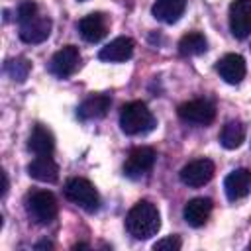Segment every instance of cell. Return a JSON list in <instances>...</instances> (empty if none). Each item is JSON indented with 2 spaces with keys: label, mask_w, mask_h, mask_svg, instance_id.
<instances>
[{
  "label": "cell",
  "mask_w": 251,
  "mask_h": 251,
  "mask_svg": "<svg viewBox=\"0 0 251 251\" xmlns=\"http://www.w3.org/2000/svg\"><path fill=\"white\" fill-rule=\"evenodd\" d=\"M126 227L135 239H149L161 227V216L155 204L139 200L126 216Z\"/></svg>",
  "instance_id": "1"
},
{
  "label": "cell",
  "mask_w": 251,
  "mask_h": 251,
  "mask_svg": "<svg viewBox=\"0 0 251 251\" xmlns=\"http://www.w3.org/2000/svg\"><path fill=\"white\" fill-rule=\"evenodd\" d=\"M120 127L126 135H143L155 127V116L143 102H129L120 110Z\"/></svg>",
  "instance_id": "2"
},
{
  "label": "cell",
  "mask_w": 251,
  "mask_h": 251,
  "mask_svg": "<svg viewBox=\"0 0 251 251\" xmlns=\"http://www.w3.org/2000/svg\"><path fill=\"white\" fill-rule=\"evenodd\" d=\"M25 210L35 224H49L57 218L59 204H57V198L53 196V192L35 190L33 194H29V198L25 202Z\"/></svg>",
  "instance_id": "3"
},
{
  "label": "cell",
  "mask_w": 251,
  "mask_h": 251,
  "mask_svg": "<svg viewBox=\"0 0 251 251\" xmlns=\"http://www.w3.org/2000/svg\"><path fill=\"white\" fill-rule=\"evenodd\" d=\"M65 196L75 202L76 206L84 208L86 212H96L100 206V196L94 188V184L86 178H71L65 184Z\"/></svg>",
  "instance_id": "4"
},
{
  "label": "cell",
  "mask_w": 251,
  "mask_h": 251,
  "mask_svg": "<svg viewBox=\"0 0 251 251\" xmlns=\"http://www.w3.org/2000/svg\"><path fill=\"white\" fill-rule=\"evenodd\" d=\"M178 118L186 124H196V126H208L216 118V108L208 100H188L182 102L176 110Z\"/></svg>",
  "instance_id": "5"
},
{
  "label": "cell",
  "mask_w": 251,
  "mask_h": 251,
  "mask_svg": "<svg viewBox=\"0 0 251 251\" xmlns=\"http://www.w3.org/2000/svg\"><path fill=\"white\" fill-rule=\"evenodd\" d=\"M155 151L151 147H135L129 151L126 163H124V175L129 178H141L145 173H149L155 165Z\"/></svg>",
  "instance_id": "6"
},
{
  "label": "cell",
  "mask_w": 251,
  "mask_h": 251,
  "mask_svg": "<svg viewBox=\"0 0 251 251\" xmlns=\"http://www.w3.org/2000/svg\"><path fill=\"white\" fill-rule=\"evenodd\" d=\"M214 173H216V167L210 159H194L180 169V180L186 186L198 188V186H204L206 182H210Z\"/></svg>",
  "instance_id": "7"
},
{
  "label": "cell",
  "mask_w": 251,
  "mask_h": 251,
  "mask_svg": "<svg viewBox=\"0 0 251 251\" xmlns=\"http://www.w3.org/2000/svg\"><path fill=\"white\" fill-rule=\"evenodd\" d=\"M80 65V53L78 47L75 45H65L63 49H59L51 61H49V73L59 76V78H67L71 76Z\"/></svg>",
  "instance_id": "8"
},
{
  "label": "cell",
  "mask_w": 251,
  "mask_h": 251,
  "mask_svg": "<svg viewBox=\"0 0 251 251\" xmlns=\"http://www.w3.org/2000/svg\"><path fill=\"white\" fill-rule=\"evenodd\" d=\"M229 29L237 39L251 35V0H233L229 4Z\"/></svg>",
  "instance_id": "9"
},
{
  "label": "cell",
  "mask_w": 251,
  "mask_h": 251,
  "mask_svg": "<svg viewBox=\"0 0 251 251\" xmlns=\"http://www.w3.org/2000/svg\"><path fill=\"white\" fill-rule=\"evenodd\" d=\"M51 20L47 16H41V14H35L31 20L20 24V39L24 43H29V45H35V43H41L49 37L51 33Z\"/></svg>",
  "instance_id": "10"
},
{
  "label": "cell",
  "mask_w": 251,
  "mask_h": 251,
  "mask_svg": "<svg viewBox=\"0 0 251 251\" xmlns=\"http://www.w3.org/2000/svg\"><path fill=\"white\" fill-rule=\"evenodd\" d=\"M216 71L227 84H239L245 76V71H247L245 69V59L237 53H227L218 61Z\"/></svg>",
  "instance_id": "11"
},
{
  "label": "cell",
  "mask_w": 251,
  "mask_h": 251,
  "mask_svg": "<svg viewBox=\"0 0 251 251\" xmlns=\"http://www.w3.org/2000/svg\"><path fill=\"white\" fill-rule=\"evenodd\" d=\"M224 190L229 200H241L251 190V171L247 169H235L231 171L224 180Z\"/></svg>",
  "instance_id": "12"
},
{
  "label": "cell",
  "mask_w": 251,
  "mask_h": 251,
  "mask_svg": "<svg viewBox=\"0 0 251 251\" xmlns=\"http://www.w3.org/2000/svg\"><path fill=\"white\" fill-rule=\"evenodd\" d=\"M212 208H214V204H212L210 198L198 196V198H192V200L186 202V206L182 210V216H184L188 226L200 227V226H204L208 222V218L212 214Z\"/></svg>",
  "instance_id": "13"
},
{
  "label": "cell",
  "mask_w": 251,
  "mask_h": 251,
  "mask_svg": "<svg viewBox=\"0 0 251 251\" xmlns=\"http://www.w3.org/2000/svg\"><path fill=\"white\" fill-rule=\"evenodd\" d=\"M133 39L131 37H116L114 41H110L108 45H104L98 53V59L108 61V63H120V61H127L133 55Z\"/></svg>",
  "instance_id": "14"
},
{
  "label": "cell",
  "mask_w": 251,
  "mask_h": 251,
  "mask_svg": "<svg viewBox=\"0 0 251 251\" xmlns=\"http://www.w3.org/2000/svg\"><path fill=\"white\" fill-rule=\"evenodd\" d=\"M78 31H80L82 39H86L88 43H98L108 33L106 18L102 14H98V12L96 14H88L78 22Z\"/></svg>",
  "instance_id": "15"
},
{
  "label": "cell",
  "mask_w": 251,
  "mask_h": 251,
  "mask_svg": "<svg viewBox=\"0 0 251 251\" xmlns=\"http://www.w3.org/2000/svg\"><path fill=\"white\" fill-rule=\"evenodd\" d=\"M27 175L39 182H57L59 178V167L51 159V155H37L27 165Z\"/></svg>",
  "instance_id": "16"
},
{
  "label": "cell",
  "mask_w": 251,
  "mask_h": 251,
  "mask_svg": "<svg viewBox=\"0 0 251 251\" xmlns=\"http://www.w3.org/2000/svg\"><path fill=\"white\" fill-rule=\"evenodd\" d=\"M110 96L106 94H92L78 106V118L80 120H98L104 118L110 110Z\"/></svg>",
  "instance_id": "17"
},
{
  "label": "cell",
  "mask_w": 251,
  "mask_h": 251,
  "mask_svg": "<svg viewBox=\"0 0 251 251\" xmlns=\"http://www.w3.org/2000/svg\"><path fill=\"white\" fill-rule=\"evenodd\" d=\"M184 8H186V0H155L151 12L159 22L175 24L182 16Z\"/></svg>",
  "instance_id": "18"
},
{
  "label": "cell",
  "mask_w": 251,
  "mask_h": 251,
  "mask_svg": "<svg viewBox=\"0 0 251 251\" xmlns=\"http://www.w3.org/2000/svg\"><path fill=\"white\" fill-rule=\"evenodd\" d=\"M27 147L29 151H33L35 155H51L53 149H55V139H53V133L43 127V126H35L31 135H29V141H27Z\"/></svg>",
  "instance_id": "19"
},
{
  "label": "cell",
  "mask_w": 251,
  "mask_h": 251,
  "mask_svg": "<svg viewBox=\"0 0 251 251\" xmlns=\"http://www.w3.org/2000/svg\"><path fill=\"white\" fill-rule=\"evenodd\" d=\"M208 49V41L200 31H188L186 35L180 37L178 41V53L182 57H194V55H202Z\"/></svg>",
  "instance_id": "20"
},
{
  "label": "cell",
  "mask_w": 251,
  "mask_h": 251,
  "mask_svg": "<svg viewBox=\"0 0 251 251\" xmlns=\"http://www.w3.org/2000/svg\"><path fill=\"white\" fill-rule=\"evenodd\" d=\"M245 139V126L237 120L227 122L220 131V143L226 149H237Z\"/></svg>",
  "instance_id": "21"
},
{
  "label": "cell",
  "mask_w": 251,
  "mask_h": 251,
  "mask_svg": "<svg viewBox=\"0 0 251 251\" xmlns=\"http://www.w3.org/2000/svg\"><path fill=\"white\" fill-rule=\"evenodd\" d=\"M31 71V63L25 59V57H16V59H10L6 61L4 65V73L12 78V80H18V82H24L27 78Z\"/></svg>",
  "instance_id": "22"
},
{
  "label": "cell",
  "mask_w": 251,
  "mask_h": 251,
  "mask_svg": "<svg viewBox=\"0 0 251 251\" xmlns=\"http://www.w3.org/2000/svg\"><path fill=\"white\" fill-rule=\"evenodd\" d=\"M35 14H39V8L33 0H24L20 6H18V24H24L27 20H31Z\"/></svg>",
  "instance_id": "23"
},
{
  "label": "cell",
  "mask_w": 251,
  "mask_h": 251,
  "mask_svg": "<svg viewBox=\"0 0 251 251\" xmlns=\"http://www.w3.org/2000/svg\"><path fill=\"white\" fill-rule=\"evenodd\" d=\"M180 245H182V241H180L178 235H167V237L155 241L153 249H155V251H178Z\"/></svg>",
  "instance_id": "24"
},
{
  "label": "cell",
  "mask_w": 251,
  "mask_h": 251,
  "mask_svg": "<svg viewBox=\"0 0 251 251\" xmlns=\"http://www.w3.org/2000/svg\"><path fill=\"white\" fill-rule=\"evenodd\" d=\"M6 192H8V175L2 171V196H6Z\"/></svg>",
  "instance_id": "25"
},
{
  "label": "cell",
  "mask_w": 251,
  "mask_h": 251,
  "mask_svg": "<svg viewBox=\"0 0 251 251\" xmlns=\"http://www.w3.org/2000/svg\"><path fill=\"white\" fill-rule=\"evenodd\" d=\"M35 249H53V243L51 241H39V243H35Z\"/></svg>",
  "instance_id": "26"
},
{
  "label": "cell",
  "mask_w": 251,
  "mask_h": 251,
  "mask_svg": "<svg viewBox=\"0 0 251 251\" xmlns=\"http://www.w3.org/2000/svg\"><path fill=\"white\" fill-rule=\"evenodd\" d=\"M88 247V243H76V245H73V249H86Z\"/></svg>",
  "instance_id": "27"
},
{
  "label": "cell",
  "mask_w": 251,
  "mask_h": 251,
  "mask_svg": "<svg viewBox=\"0 0 251 251\" xmlns=\"http://www.w3.org/2000/svg\"><path fill=\"white\" fill-rule=\"evenodd\" d=\"M249 249H251V243H249Z\"/></svg>",
  "instance_id": "28"
},
{
  "label": "cell",
  "mask_w": 251,
  "mask_h": 251,
  "mask_svg": "<svg viewBox=\"0 0 251 251\" xmlns=\"http://www.w3.org/2000/svg\"><path fill=\"white\" fill-rule=\"evenodd\" d=\"M78 2H84V0H78Z\"/></svg>",
  "instance_id": "29"
}]
</instances>
